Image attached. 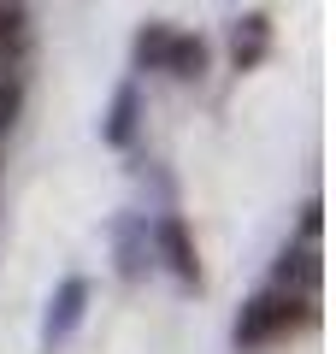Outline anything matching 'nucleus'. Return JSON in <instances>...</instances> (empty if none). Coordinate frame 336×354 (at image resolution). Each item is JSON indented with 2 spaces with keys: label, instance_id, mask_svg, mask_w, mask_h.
<instances>
[{
  "label": "nucleus",
  "instance_id": "f257e3e1",
  "mask_svg": "<svg viewBox=\"0 0 336 354\" xmlns=\"http://www.w3.org/2000/svg\"><path fill=\"white\" fill-rule=\"evenodd\" d=\"M130 59H136V71H160L171 83H200L212 65V48L200 30H177L165 18H148L136 30V41H130Z\"/></svg>",
  "mask_w": 336,
  "mask_h": 354
},
{
  "label": "nucleus",
  "instance_id": "f03ea898",
  "mask_svg": "<svg viewBox=\"0 0 336 354\" xmlns=\"http://www.w3.org/2000/svg\"><path fill=\"white\" fill-rule=\"evenodd\" d=\"M301 325H312V295L272 283L236 313V348H272V342L295 337Z\"/></svg>",
  "mask_w": 336,
  "mask_h": 354
},
{
  "label": "nucleus",
  "instance_id": "7ed1b4c3",
  "mask_svg": "<svg viewBox=\"0 0 336 354\" xmlns=\"http://www.w3.org/2000/svg\"><path fill=\"white\" fill-rule=\"evenodd\" d=\"M148 254L165 260V272L177 283H200V248H195V230H189L183 213H160L148 225Z\"/></svg>",
  "mask_w": 336,
  "mask_h": 354
},
{
  "label": "nucleus",
  "instance_id": "20e7f679",
  "mask_svg": "<svg viewBox=\"0 0 336 354\" xmlns=\"http://www.w3.org/2000/svg\"><path fill=\"white\" fill-rule=\"evenodd\" d=\"M36 48V18H30V0H0V77H12L30 65Z\"/></svg>",
  "mask_w": 336,
  "mask_h": 354
},
{
  "label": "nucleus",
  "instance_id": "39448f33",
  "mask_svg": "<svg viewBox=\"0 0 336 354\" xmlns=\"http://www.w3.org/2000/svg\"><path fill=\"white\" fill-rule=\"evenodd\" d=\"M136 136H142V83L130 77V83H118V95H112V106H106L100 142H106V148H130Z\"/></svg>",
  "mask_w": 336,
  "mask_h": 354
},
{
  "label": "nucleus",
  "instance_id": "423d86ee",
  "mask_svg": "<svg viewBox=\"0 0 336 354\" xmlns=\"http://www.w3.org/2000/svg\"><path fill=\"white\" fill-rule=\"evenodd\" d=\"M265 53H272V18L265 12L236 18V30H230V65H236V71H254Z\"/></svg>",
  "mask_w": 336,
  "mask_h": 354
},
{
  "label": "nucleus",
  "instance_id": "0eeeda50",
  "mask_svg": "<svg viewBox=\"0 0 336 354\" xmlns=\"http://www.w3.org/2000/svg\"><path fill=\"white\" fill-rule=\"evenodd\" d=\"M272 283H283V290H301V295H319V242L283 248V254H277Z\"/></svg>",
  "mask_w": 336,
  "mask_h": 354
},
{
  "label": "nucleus",
  "instance_id": "6e6552de",
  "mask_svg": "<svg viewBox=\"0 0 336 354\" xmlns=\"http://www.w3.org/2000/svg\"><path fill=\"white\" fill-rule=\"evenodd\" d=\"M83 301H88V278H65L59 295H53V307H48V342H65V337L77 330Z\"/></svg>",
  "mask_w": 336,
  "mask_h": 354
},
{
  "label": "nucleus",
  "instance_id": "1a4fd4ad",
  "mask_svg": "<svg viewBox=\"0 0 336 354\" xmlns=\"http://www.w3.org/2000/svg\"><path fill=\"white\" fill-rule=\"evenodd\" d=\"M24 95H30V83H24V71H12V77H0V142L12 136V124H18V113H24Z\"/></svg>",
  "mask_w": 336,
  "mask_h": 354
}]
</instances>
